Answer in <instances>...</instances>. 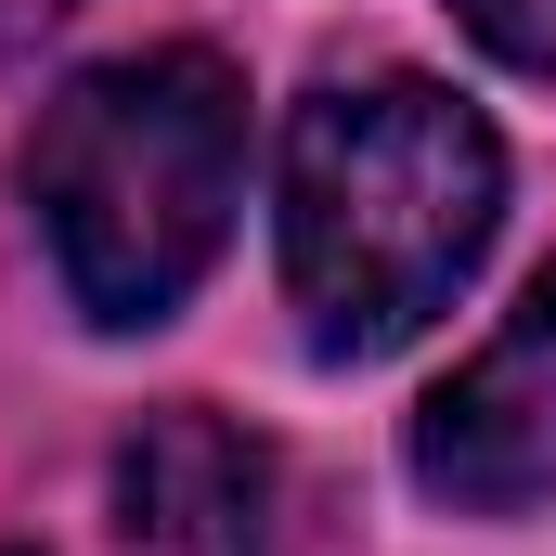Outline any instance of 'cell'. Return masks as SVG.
Here are the masks:
<instances>
[{
	"instance_id": "cell-7",
	"label": "cell",
	"mask_w": 556,
	"mask_h": 556,
	"mask_svg": "<svg viewBox=\"0 0 556 556\" xmlns=\"http://www.w3.org/2000/svg\"><path fill=\"white\" fill-rule=\"evenodd\" d=\"M0 556H13V544H0Z\"/></svg>"
},
{
	"instance_id": "cell-4",
	"label": "cell",
	"mask_w": 556,
	"mask_h": 556,
	"mask_svg": "<svg viewBox=\"0 0 556 556\" xmlns=\"http://www.w3.org/2000/svg\"><path fill=\"white\" fill-rule=\"evenodd\" d=\"M117 556H285L273 453L207 402H155L117 440Z\"/></svg>"
},
{
	"instance_id": "cell-6",
	"label": "cell",
	"mask_w": 556,
	"mask_h": 556,
	"mask_svg": "<svg viewBox=\"0 0 556 556\" xmlns=\"http://www.w3.org/2000/svg\"><path fill=\"white\" fill-rule=\"evenodd\" d=\"M65 13H78V0H0V65H13V52H39Z\"/></svg>"
},
{
	"instance_id": "cell-1",
	"label": "cell",
	"mask_w": 556,
	"mask_h": 556,
	"mask_svg": "<svg viewBox=\"0 0 556 556\" xmlns=\"http://www.w3.org/2000/svg\"><path fill=\"white\" fill-rule=\"evenodd\" d=\"M285 298L324 363H389L427 337L505 233V142L440 78H337L298 104L273 181Z\"/></svg>"
},
{
	"instance_id": "cell-2",
	"label": "cell",
	"mask_w": 556,
	"mask_h": 556,
	"mask_svg": "<svg viewBox=\"0 0 556 556\" xmlns=\"http://www.w3.org/2000/svg\"><path fill=\"white\" fill-rule=\"evenodd\" d=\"M26 207L52 233L65 298L104 337L168 324L247 207V78L207 39L117 52V65L65 78L26 130Z\"/></svg>"
},
{
	"instance_id": "cell-3",
	"label": "cell",
	"mask_w": 556,
	"mask_h": 556,
	"mask_svg": "<svg viewBox=\"0 0 556 556\" xmlns=\"http://www.w3.org/2000/svg\"><path fill=\"white\" fill-rule=\"evenodd\" d=\"M402 453H415V492L453 505V518H544L556 505V260L415 402Z\"/></svg>"
},
{
	"instance_id": "cell-5",
	"label": "cell",
	"mask_w": 556,
	"mask_h": 556,
	"mask_svg": "<svg viewBox=\"0 0 556 556\" xmlns=\"http://www.w3.org/2000/svg\"><path fill=\"white\" fill-rule=\"evenodd\" d=\"M453 13H466V39H479L492 65L556 78V0H453Z\"/></svg>"
}]
</instances>
